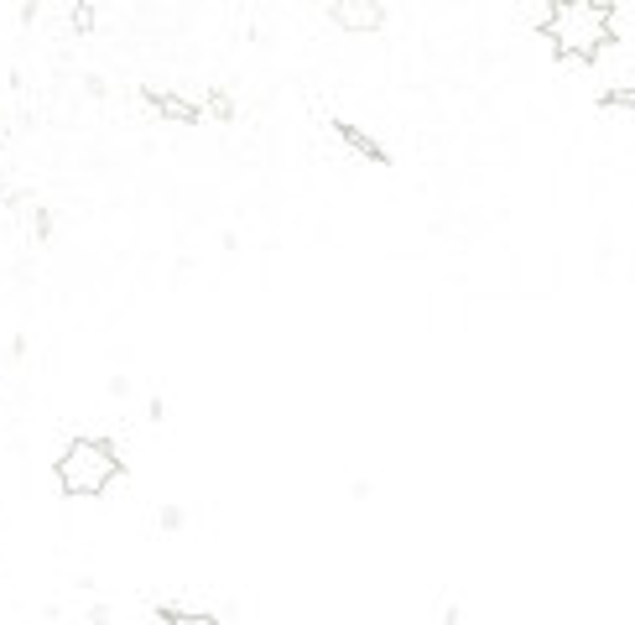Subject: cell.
<instances>
[{"label":"cell","instance_id":"cell-1","mask_svg":"<svg viewBox=\"0 0 635 625\" xmlns=\"http://www.w3.org/2000/svg\"><path fill=\"white\" fill-rule=\"evenodd\" d=\"M541 37L552 42V52L563 63H594L614 42V5H605V0H563V5H547Z\"/></svg>","mask_w":635,"mask_h":625},{"label":"cell","instance_id":"cell-2","mask_svg":"<svg viewBox=\"0 0 635 625\" xmlns=\"http://www.w3.org/2000/svg\"><path fill=\"white\" fill-rule=\"evenodd\" d=\"M120 469H125V458H120L115 438H73L58 458V490L78 495V501H95L120 480Z\"/></svg>","mask_w":635,"mask_h":625},{"label":"cell","instance_id":"cell-3","mask_svg":"<svg viewBox=\"0 0 635 625\" xmlns=\"http://www.w3.org/2000/svg\"><path fill=\"white\" fill-rule=\"evenodd\" d=\"M329 22L339 26V32H350V37H370V32L386 26V5H380V0H333Z\"/></svg>","mask_w":635,"mask_h":625},{"label":"cell","instance_id":"cell-4","mask_svg":"<svg viewBox=\"0 0 635 625\" xmlns=\"http://www.w3.org/2000/svg\"><path fill=\"white\" fill-rule=\"evenodd\" d=\"M146 105L162 115V121H172V125H198V105H193L188 95H178V89H162V84H146Z\"/></svg>","mask_w":635,"mask_h":625},{"label":"cell","instance_id":"cell-5","mask_svg":"<svg viewBox=\"0 0 635 625\" xmlns=\"http://www.w3.org/2000/svg\"><path fill=\"white\" fill-rule=\"evenodd\" d=\"M333 136H339V142H344V146H354V151H359L365 162H376V168H391V151H386V146H380L376 136H365L359 125H350V121H333Z\"/></svg>","mask_w":635,"mask_h":625},{"label":"cell","instance_id":"cell-6","mask_svg":"<svg viewBox=\"0 0 635 625\" xmlns=\"http://www.w3.org/2000/svg\"><path fill=\"white\" fill-rule=\"evenodd\" d=\"M162 621L167 625H224V621H213V615H204V610H183V604H162Z\"/></svg>","mask_w":635,"mask_h":625},{"label":"cell","instance_id":"cell-7","mask_svg":"<svg viewBox=\"0 0 635 625\" xmlns=\"http://www.w3.org/2000/svg\"><path fill=\"white\" fill-rule=\"evenodd\" d=\"M605 105L610 110H635V84H614L610 95H605Z\"/></svg>","mask_w":635,"mask_h":625},{"label":"cell","instance_id":"cell-8","mask_svg":"<svg viewBox=\"0 0 635 625\" xmlns=\"http://www.w3.org/2000/svg\"><path fill=\"white\" fill-rule=\"evenodd\" d=\"M209 110L219 115V121H235V99L224 95V89H213V95H209Z\"/></svg>","mask_w":635,"mask_h":625},{"label":"cell","instance_id":"cell-9","mask_svg":"<svg viewBox=\"0 0 635 625\" xmlns=\"http://www.w3.org/2000/svg\"><path fill=\"white\" fill-rule=\"evenodd\" d=\"M32 235H37V241H48L52 235V215L42 209V204H32Z\"/></svg>","mask_w":635,"mask_h":625},{"label":"cell","instance_id":"cell-10","mask_svg":"<svg viewBox=\"0 0 635 625\" xmlns=\"http://www.w3.org/2000/svg\"><path fill=\"white\" fill-rule=\"evenodd\" d=\"M73 26L89 32V26H95V5H73Z\"/></svg>","mask_w":635,"mask_h":625}]
</instances>
